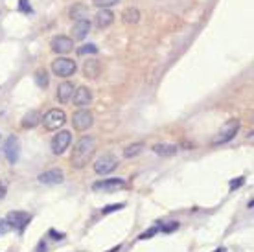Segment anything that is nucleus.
Instances as JSON below:
<instances>
[{
    "label": "nucleus",
    "instance_id": "nucleus-6",
    "mask_svg": "<svg viewBox=\"0 0 254 252\" xmlns=\"http://www.w3.org/2000/svg\"><path fill=\"white\" fill-rule=\"evenodd\" d=\"M92 124H94V116L87 109H79V111L72 114V126H74L76 131H87Z\"/></svg>",
    "mask_w": 254,
    "mask_h": 252
},
{
    "label": "nucleus",
    "instance_id": "nucleus-31",
    "mask_svg": "<svg viewBox=\"0 0 254 252\" xmlns=\"http://www.w3.org/2000/svg\"><path fill=\"white\" fill-rule=\"evenodd\" d=\"M241 184H243V177H240V179H236V181H230V189L240 188Z\"/></svg>",
    "mask_w": 254,
    "mask_h": 252
},
{
    "label": "nucleus",
    "instance_id": "nucleus-15",
    "mask_svg": "<svg viewBox=\"0 0 254 252\" xmlns=\"http://www.w3.org/2000/svg\"><path fill=\"white\" fill-rule=\"evenodd\" d=\"M74 91H76V87L70 83V81H64V83L59 85V89H57V99L61 101V103H68L74 96Z\"/></svg>",
    "mask_w": 254,
    "mask_h": 252
},
{
    "label": "nucleus",
    "instance_id": "nucleus-1",
    "mask_svg": "<svg viewBox=\"0 0 254 252\" xmlns=\"http://www.w3.org/2000/svg\"><path fill=\"white\" fill-rule=\"evenodd\" d=\"M96 153V140L92 136H81L76 146L72 149L70 155V164L72 168L81 169L87 166V162H91V158Z\"/></svg>",
    "mask_w": 254,
    "mask_h": 252
},
{
    "label": "nucleus",
    "instance_id": "nucleus-10",
    "mask_svg": "<svg viewBox=\"0 0 254 252\" xmlns=\"http://www.w3.org/2000/svg\"><path fill=\"white\" fill-rule=\"evenodd\" d=\"M4 153H6V158L9 164H15L19 160V153H21V142L17 136H9L4 144Z\"/></svg>",
    "mask_w": 254,
    "mask_h": 252
},
{
    "label": "nucleus",
    "instance_id": "nucleus-14",
    "mask_svg": "<svg viewBox=\"0 0 254 252\" xmlns=\"http://www.w3.org/2000/svg\"><path fill=\"white\" fill-rule=\"evenodd\" d=\"M114 21V13L113 11H109L107 7H99V11L96 13L94 17V22H96V28L98 30H105L109 28Z\"/></svg>",
    "mask_w": 254,
    "mask_h": 252
},
{
    "label": "nucleus",
    "instance_id": "nucleus-12",
    "mask_svg": "<svg viewBox=\"0 0 254 252\" xmlns=\"http://www.w3.org/2000/svg\"><path fill=\"white\" fill-rule=\"evenodd\" d=\"M74 105L79 107V109H83V107H89L92 103V92L89 87H78L76 91H74Z\"/></svg>",
    "mask_w": 254,
    "mask_h": 252
},
{
    "label": "nucleus",
    "instance_id": "nucleus-29",
    "mask_svg": "<svg viewBox=\"0 0 254 252\" xmlns=\"http://www.w3.org/2000/svg\"><path fill=\"white\" fill-rule=\"evenodd\" d=\"M9 223H7L6 219H0V236H4V234H7L9 232Z\"/></svg>",
    "mask_w": 254,
    "mask_h": 252
},
{
    "label": "nucleus",
    "instance_id": "nucleus-20",
    "mask_svg": "<svg viewBox=\"0 0 254 252\" xmlns=\"http://www.w3.org/2000/svg\"><path fill=\"white\" fill-rule=\"evenodd\" d=\"M153 151L160 157H173L177 153V146L175 144H157L153 146Z\"/></svg>",
    "mask_w": 254,
    "mask_h": 252
},
{
    "label": "nucleus",
    "instance_id": "nucleus-25",
    "mask_svg": "<svg viewBox=\"0 0 254 252\" xmlns=\"http://www.w3.org/2000/svg\"><path fill=\"white\" fill-rule=\"evenodd\" d=\"M120 0H92V4L98 7H111V6H116Z\"/></svg>",
    "mask_w": 254,
    "mask_h": 252
},
{
    "label": "nucleus",
    "instance_id": "nucleus-28",
    "mask_svg": "<svg viewBox=\"0 0 254 252\" xmlns=\"http://www.w3.org/2000/svg\"><path fill=\"white\" fill-rule=\"evenodd\" d=\"M177 226L179 224L173 221V223H169V224H159V230H162V232H173V230H177Z\"/></svg>",
    "mask_w": 254,
    "mask_h": 252
},
{
    "label": "nucleus",
    "instance_id": "nucleus-2",
    "mask_svg": "<svg viewBox=\"0 0 254 252\" xmlns=\"http://www.w3.org/2000/svg\"><path fill=\"white\" fill-rule=\"evenodd\" d=\"M238 129H240V120H228L226 124H223V127L219 129L218 133L214 134V138H212V146H221V144H226V142H230L238 134Z\"/></svg>",
    "mask_w": 254,
    "mask_h": 252
},
{
    "label": "nucleus",
    "instance_id": "nucleus-23",
    "mask_svg": "<svg viewBox=\"0 0 254 252\" xmlns=\"http://www.w3.org/2000/svg\"><path fill=\"white\" fill-rule=\"evenodd\" d=\"M35 81H37V85L41 87V89H46L48 87V74H46V70L42 68V70H37L35 72Z\"/></svg>",
    "mask_w": 254,
    "mask_h": 252
},
{
    "label": "nucleus",
    "instance_id": "nucleus-11",
    "mask_svg": "<svg viewBox=\"0 0 254 252\" xmlns=\"http://www.w3.org/2000/svg\"><path fill=\"white\" fill-rule=\"evenodd\" d=\"M37 181L41 182V184H48V186L61 184V182L64 181V173H63V169L54 168V169H48V171L41 173V175L37 177Z\"/></svg>",
    "mask_w": 254,
    "mask_h": 252
},
{
    "label": "nucleus",
    "instance_id": "nucleus-8",
    "mask_svg": "<svg viewBox=\"0 0 254 252\" xmlns=\"http://www.w3.org/2000/svg\"><path fill=\"white\" fill-rule=\"evenodd\" d=\"M6 221L9 223L11 228H17L19 232H22L26 226H28L30 221H32V216H30L28 212L13 210V212H9V214H7Z\"/></svg>",
    "mask_w": 254,
    "mask_h": 252
},
{
    "label": "nucleus",
    "instance_id": "nucleus-22",
    "mask_svg": "<svg viewBox=\"0 0 254 252\" xmlns=\"http://www.w3.org/2000/svg\"><path fill=\"white\" fill-rule=\"evenodd\" d=\"M144 144L142 142H136V144H131V146H127L126 149H124V157L126 158H134V157H138V155L144 151Z\"/></svg>",
    "mask_w": 254,
    "mask_h": 252
},
{
    "label": "nucleus",
    "instance_id": "nucleus-27",
    "mask_svg": "<svg viewBox=\"0 0 254 252\" xmlns=\"http://www.w3.org/2000/svg\"><path fill=\"white\" fill-rule=\"evenodd\" d=\"M124 206H126V204H124V203H118V204H109L107 208H103V210H101V214H111V212L122 210Z\"/></svg>",
    "mask_w": 254,
    "mask_h": 252
},
{
    "label": "nucleus",
    "instance_id": "nucleus-19",
    "mask_svg": "<svg viewBox=\"0 0 254 252\" xmlns=\"http://www.w3.org/2000/svg\"><path fill=\"white\" fill-rule=\"evenodd\" d=\"M122 21L126 22V24H136V22L140 21V11L136 7H127V9H124V13H122Z\"/></svg>",
    "mask_w": 254,
    "mask_h": 252
},
{
    "label": "nucleus",
    "instance_id": "nucleus-13",
    "mask_svg": "<svg viewBox=\"0 0 254 252\" xmlns=\"http://www.w3.org/2000/svg\"><path fill=\"white\" fill-rule=\"evenodd\" d=\"M50 44H52V50H54L56 54H68V52H72V48H74L72 39L70 37H64V35L54 37Z\"/></svg>",
    "mask_w": 254,
    "mask_h": 252
},
{
    "label": "nucleus",
    "instance_id": "nucleus-30",
    "mask_svg": "<svg viewBox=\"0 0 254 252\" xmlns=\"http://www.w3.org/2000/svg\"><path fill=\"white\" fill-rule=\"evenodd\" d=\"M21 11H24V13H33V9H32L28 0H21Z\"/></svg>",
    "mask_w": 254,
    "mask_h": 252
},
{
    "label": "nucleus",
    "instance_id": "nucleus-21",
    "mask_svg": "<svg viewBox=\"0 0 254 252\" xmlns=\"http://www.w3.org/2000/svg\"><path fill=\"white\" fill-rule=\"evenodd\" d=\"M87 15H89V7L83 6V4H74L70 9V17L72 19H76V21H83L87 19Z\"/></svg>",
    "mask_w": 254,
    "mask_h": 252
},
{
    "label": "nucleus",
    "instance_id": "nucleus-4",
    "mask_svg": "<svg viewBox=\"0 0 254 252\" xmlns=\"http://www.w3.org/2000/svg\"><path fill=\"white\" fill-rule=\"evenodd\" d=\"M78 70V64L74 59H68V57H59L52 63V72L59 77H70L76 74Z\"/></svg>",
    "mask_w": 254,
    "mask_h": 252
},
{
    "label": "nucleus",
    "instance_id": "nucleus-34",
    "mask_svg": "<svg viewBox=\"0 0 254 252\" xmlns=\"http://www.w3.org/2000/svg\"><path fill=\"white\" fill-rule=\"evenodd\" d=\"M216 252H223V249H219V251H216Z\"/></svg>",
    "mask_w": 254,
    "mask_h": 252
},
{
    "label": "nucleus",
    "instance_id": "nucleus-5",
    "mask_svg": "<svg viewBox=\"0 0 254 252\" xmlns=\"http://www.w3.org/2000/svg\"><path fill=\"white\" fill-rule=\"evenodd\" d=\"M118 164H120V162H118V158H116L113 153H105L94 162V171H96L98 175H109L111 171H114V169L118 168Z\"/></svg>",
    "mask_w": 254,
    "mask_h": 252
},
{
    "label": "nucleus",
    "instance_id": "nucleus-7",
    "mask_svg": "<svg viewBox=\"0 0 254 252\" xmlns=\"http://www.w3.org/2000/svg\"><path fill=\"white\" fill-rule=\"evenodd\" d=\"M72 144V133L70 131H59V133L52 138L50 146H52V153L54 155H63L66 151V147Z\"/></svg>",
    "mask_w": 254,
    "mask_h": 252
},
{
    "label": "nucleus",
    "instance_id": "nucleus-26",
    "mask_svg": "<svg viewBox=\"0 0 254 252\" xmlns=\"http://www.w3.org/2000/svg\"><path fill=\"white\" fill-rule=\"evenodd\" d=\"M157 232H159V224H155V226H151L149 230H146V232H142L140 236H138V239H149V238H153Z\"/></svg>",
    "mask_w": 254,
    "mask_h": 252
},
{
    "label": "nucleus",
    "instance_id": "nucleus-16",
    "mask_svg": "<svg viewBox=\"0 0 254 252\" xmlns=\"http://www.w3.org/2000/svg\"><path fill=\"white\" fill-rule=\"evenodd\" d=\"M89 33H91V22L87 21V19L78 21L76 24H74V28H72V37H74V39H78V41L85 39Z\"/></svg>",
    "mask_w": 254,
    "mask_h": 252
},
{
    "label": "nucleus",
    "instance_id": "nucleus-9",
    "mask_svg": "<svg viewBox=\"0 0 254 252\" xmlns=\"http://www.w3.org/2000/svg\"><path fill=\"white\" fill-rule=\"evenodd\" d=\"M126 186V181L122 179H105V181H99L92 184V189L94 191H103V193H113L118 188H124Z\"/></svg>",
    "mask_w": 254,
    "mask_h": 252
},
{
    "label": "nucleus",
    "instance_id": "nucleus-18",
    "mask_svg": "<svg viewBox=\"0 0 254 252\" xmlns=\"http://www.w3.org/2000/svg\"><path fill=\"white\" fill-rule=\"evenodd\" d=\"M39 124H41V114L37 111H28L22 118V127L24 129H33Z\"/></svg>",
    "mask_w": 254,
    "mask_h": 252
},
{
    "label": "nucleus",
    "instance_id": "nucleus-17",
    "mask_svg": "<svg viewBox=\"0 0 254 252\" xmlns=\"http://www.w3.org/2000/svg\"><path fill=\"white\" fill-rule=\"evenodd\" d=\"M83 76L89 79H96L99 76V63L98 59H87L83 63Z\"/></svg>",
    "mask_w": 254,
    "mask_h": 252
},
{
    "label": "nucleus",
    "instance_id": "nucleus-32",
    "mask_svg": "<svg viewBox=\"0 0 254 252\" xmlns=\"http://www.w3.org/2000/svg\"><path fill=\"white\" fill-rule=\"evenodd\" d=\"M6 182H2L0 181V199H4V197H6Z\"/></svg>",
    "mask_w": 254,
    "mask_h": 252
},
{
    "label": "nucleus",
    "instance_id": "nucleus-33",
    "mask_svg": "<svg viewBox=\"0 0 254 252\" xmlns=\"http://www.w3.org/2000/svg\"><path fill=\"white\" fill-rule=\"evenodd\" d=\"M50 236L54 239H63V234H61V232H56V230H50Z\"/></svg>",
    "mask_w": 254,
    "mask_h": 252
},
{
    "label": "nucleus",
    "instance_id": "nucleus-3",
    "mask_svg": "<svg viewBox=\"0 0 254 252\" xmlns=\"http://www.w3.org/2000/svg\"><path fill=\"white\" fill-rule=\"evenodd\" d=\"M41 122L48 131H57L59 127L64 126L66 114H64V111H61V109H50L46 114H42L41 116Z\"/></svg>",
    "mask_w": 254,
    "mask_h": 252
},
{
    "label": "nucleus",
    "instance_id": "nucleus-24",
    "mask_svg": "<svg viewBox=\"0 0 254 252\" xmlns=\"http://www.w3.org/2000/svg\"><path fill=\"white\" fill-rule=\"evenodd\" d=\"M85 54H98V46H94V44H83V46H79L78 48V56H85Z\"/></svg>",
    "mask_w": 254,
    "mask_h": 252
}]
</instances>
